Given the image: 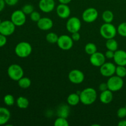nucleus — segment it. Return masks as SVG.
Instances as JSON below:
<instances>
[{
  "label": "nucleus",
  "instance_id": "f257e3e1",
  "mask_svg": "<svg viewBox=\"0 0 126 126\" xmlns=\"http://www.w3.org/2000/svg\"><path fill=\"white\" fill-rule=\"evenodd\" d=\"M80 102L85 105H90L94 103L97 98V92L92 87H87L79 93Z\"/></svg>",
  "mask_w": 126,
  "mask_h": 126
},
{
  "label": "nucleus",
  "instance_id": "f03ea898",
  "mask_svg": "<svg viewBox=\"0 0 126 126\" xmlns=\"http://www.w3.org/2000/svg\"><path fill=\"white\" fill-rule=\"evenodd\" d=\"M14 51L18 57L27 58L32 54V47L28 42L22 41L16 45Z\"/></svg>",
  "mask_w": 126,
  "mask_h": 126
},
{
  "label": "nucleus",
  "instance_id": "7ed1b4c3",
  "mask_svg": "<svg viewBox=\"0 0 126 126\" xmlns=\"http://www.w3.org/2000/svg\"><path fill=\"white\" fill-rule=\"evenodd\" d=\"M117 33V28L111 23H103L100 28V33L105 39L114 38Z\"/></svg>",
  "mask_w": 126,
  "mask_h": 126
},
{
  "label": "nucleus",
  "instance_id": "20e7f679",
  "mask_svg": "<svg viewBox=\"0 0 126 126\" xmlns=\"http://www.w3.org/2000/svg\"><path fill=\"white\" fill-rule=\"evenodd\" d=\"M7 75L13 81H18L24 75V71L20 65L12 64L7 68Z\"/></svg>",
  "mask_w": 126,
  "mask_h": 126
},
{
  "label": "nucleus",
  "instance_id": "39448f33",
  "mask_svg": "<svg viewBox=\"0 0 126 126\" xmlns=\"http://www.w3.org/2000/svg\"><path fill=\"white\" fill-rule=\"evenodd\" d=\"M108 89L112 92H117L123 88L124 86V81L122 78L118 76H112L108 78L107 82Z\"/></svg>",
  "mask_w": 126,
  "mask_h": 126
},
{
  "label": "nucleus",
  "instance_id": "423d86ee",
  "mask_svg": "<svg viewBox=\"0 0 126 126\" xmlns=\"http://www.w3.org/2000/svg\"><path fill=\"white\" fill-rule=\"evenodd\" d=\"M73 41L71 37L66 34H62L60 36L57 43L60 49L63 50H68L73 46Z\"/></svg>",
  "mask_w": 126,
  "mask_h": 126
},
{
  "label": "nucleus",
  "instance_id": "0eeeda50",
  "mask_svg": "<svg viewBox=\"0 0 126 126\" xmlns=\"http://www.w3.org/2000/svg\"><path fill=\"white\" fill-rule=\"evenodd\" d=\"M11 20L16 27H21L25 23L27 20L26 14L22 10H16L11 14Z\"/></svg>",
  "mask_w": 126,
  "mask_h": 126
},
{
  "label": "nucleus",
  "instance_id": "6e6552de",
  "mask_svg": "<svg viewBox=\"0 0 126 126\" xmlns=\"http://www.w3.org/2000/svg\"><path fill=\"white\" fill-rule=\"evenodd\" d=\"M81 28V22L77 17H71L68 19L66 23V28L70 33L79 32Z\"/></svg>",
  "mask_w": 126,
  "mask_h": 126
},
{
  "label": "nucleus",
  "instance_id": "1a4fd4ad",
  "mask_svg": "<svg viewBox=\"0 0 126 126\" xmlns=\"http://www.w3.org/2000/svg\"><path fill=\"white\" fill-rule=\"evenodd\" d=\"M16 27L11 20L2 21L0 24V33L6 36L12 35L16 30Z\"/></svg>",
  "mask_w": 126,
  "mask_h": 126
},
{
  "label": "nucleus",
  "instance_id": "9d476101",
  "mask_svg": "<svg viewBox=\"0 0 126 126\" xmlns=\"http://www.w3.org/2000/svg\"><path fill=\"white\" fill-rule=\"evenodd\" d=\"M98 16V11L94 7H89L84 10L82 14V18L86 23H92L97 19Z\"/></svg>",
  "mask_w": 126,
  "mask_h": 126
},
{
  "label": "nucleus",
  "instance_id": "9b49d317",
  "mask_svg": "<svg viewBox=\"0 0 126 126\" xmlns=\"http://www.w3.org/2000/svg\"><path fill=\"white\" fill-rule=\"evenodd\" d=\"M85 76L82 71L78 69L72 70L68 73V79L75 84H79L83 82Z\"/></svg>",
  "mask_w": 126,
  "mask_h": 126
},
{
  "label": "nucleus",
  "instance_id": "f8f14e48",
  "mask_svg": "<svg viewBox=\"0 0 126 126\" xmlns=\"http://www.w3.org/2000/svg\"><path fill=\"white\" fill-rule=\"evenodd\" d=\"M116 66L111 62H105L100 67V73L104 77L110 78L115 74Z\"/></svg>",
  "mask_w": 126,
  "mask_h": 126
},
{
  "label": "nucleus",
  "instance_id": "ddd939ff",
  "mask_svg": "<svg viewBox=\"0 0 126 126\" xmlns=\"http://www.w3.org/2000/svg\"><path fill=\"white\" fill-rule=\"evenodd\" d=\"M90 62L93 66L96 67H100L104 63H105L106 57L105 54L100 52H96L90 57Z\"/></svg>",
  "mask_w": 126,
  "mask_h": 126
},
{
  "label": "nucleus",
  "instance_id": "4468645a",
  "mask_svg": "<svg viewBox=\"0 0 126 126\" xmlns=\"http://www.w3.org/2000/svg\"><path fill=\"white\" fill-rule=\"evenodd\" d=\"M56 13L58 17L62 19H66L70 17L71 9L68 4H60L56 7Z\"/></svg>",
  "mask_w": 126,
  "mask_h": 126
},
{
  "label": "nucleus",
  "instance_id": "2eb2a0df",
  "mask_svg": "<svg viewBox=\"0 0 126 126\" xmlns=\"http://www.w3.org/2000/svg\"><path fill=\"white\" fill-rule=\"evenodd\" d=\"M38 6L42 12L49 13L55 8V2L54 0H40Z\"/></svg>",
  "mask_w": 126,
  "mask_h": 126
},
{
  "label": "nucleus",
  "instance_id": "dca6fc26",
  "mask_svg": "<svg viewBox=\"0 0 126 126\" xmlns=\"http://www.w3.org/2000/svg\"><path fill=\"white\" fill-rule=\"evenodd\" d=\"M36 23L38 28L43 31L49 30L54 25L52 20L49 17H41Z\"/></svg>",
  "mask_w": 126,
  "mask_h": 126
},
{
  "label": "nucleus",
  "instance_id": "f3484780",
  "mask_svg": "<svg viewBox=\"0 0 126 126\" xmlns=\"http://www.w3.org/2000/svg\"><path fill=\"white\" fill-rule=\"evenodd\" d=\"M113 60L117 65L126 66V52L123 50H116Z\"/></svg>",
  "mask_w": 126,
  "mask_h": 126
},
{
  "label": "nucleus",
  "instance_id": "a211bd4d",
  "mask_svg": "<svg viewBox=\"0 0 126 126\" xmlns=\"http://www.w3.org/2000/svg\"><path fill=\"white\" fill-rule=\"evenodd\" d=\"M99 98L100 101L103 104H109L113 100V92L109 89L101 92Z\"/></svg>",
  "mask_w": 126,
  "mask_h": 126
},
{
  "label": "nucleus",
  "instance_id": "6ab92c4d",
  "mask_svg": "<svg viewBox=\"0 0 126 126\" xmlns=\"http://www.w3.org/2000/svg\"><path fill=\"white\" fill-rule=\"evenodd\" d=\"M11 118L9 110L4 107H0V126L5 125Z\"/></svg>",
  "mask_w": 126,
  "mask_h": 126
},
{
  "label": "nucleus",
  "instance_id": "aec40b11",
  "mask_svg": "<svg viewBox=\"0 0 126 126\" xmlns=\"http://www.w3.org/2000/svg\"><path fill=\"white\" fill-rule=\"evenodd\" d=\"M70 113V108L69 105L62 104L58 107L57 110V114L58 117H62L67 119Z\"/></svg>",
  "mask_w": 126,
  "mask_h": 126
},
{
  "label": "nucleus",
  "instance_id": "412c9836",
  "mask_svg": "<svg viewBox=\"0 0 126 126\" xmlns=\"http://www.w3.org/2000/svg\"><path fill=\"white\" fill-rule=\"evenodd\" d=\"M68 104L70 106H76L80 102L79 94L78 93H72L69 95L66 99Z\"/></svg>",
  "mask_w": 126,
  "mask_h": 126
},
{
  "label": "nucleus",
  "instance_id": "4be33fe9",
  "mask_svg": "<svg viewBox=\"0 0 126 126\" xmlns=\"http://www.w3.org/2000/svg\"><path fill=\"white\" fill-rule=\"evenodd\" d=\"M16 103L17 107L20 109H26L29 106L30 102L28 98L23 96H20L17 98Z\"/></svg>",
  "mask_w": 126,
  "mask_h": 126
},
{
  "label": "nucleus",
  "instance_id": "5701e85b",
  "mask_svg": "<svg viewBox=\"0 0 126 126\" xmlns=\"http://www.w3.org/2000/svg\"><path fill=\"white\" fill-rule=\"evenodd\" d=\"M105 46L108 50H113L115 52L116 50H118V43L116 39L114 38L111 39H107V42L105 43Z\"/></svg>",
  "mask_w": 126,
  "mask_h": 126
},
{
  "label": "nucleus",
  "instance_id": "b1692460",
  "mask_svg": "<svg viewBox=\"0 0 126 126\" xmlns=\"http://www.w3.org/2000/svg\"><path fill=\"white\" fill-rule=\"evenodd\" d=\"M102 18L105 23H111L114 20V14L112 11L107 10L102 13Z\"/></svg>",
  "mask_w": 126,
  "mask_h": 126
},
{
  "label": "nucleus",
  "instance_id": "393cba45",
  "mask_svg": "<svg viewBox=\"0 0 126 126\" xmlns=\"http://www.w3.org/2000/svg\"><path fill=\"white\" fill-rule=\"evenodd\" d=\"M31 84H32V81H31L30 79H29L27 77H23L22 78L20 79L18 81V85L20 88L24 89H28L30 87Z\"/></svg>",
  "mask_w": 126,
  "mask_h": 126
},
{
  "label": "nucleus",
  "instance_id": "a878e982",
  "mask_svg": "<svg viewBox=\"0 0 126 126\" xmlns=\"http://www.w3.org/2000/svg\"><path fill=\"white\" fill-rule=\"evenodd\" d=\"M84 50L86 54L91 55L97 52V47L94 43H89L85 46Z\"/></svg>",
  "mask_w": 126,
  "mask_h": 126
},
{
  "label": "nucleus",
  "instance_id": "bb28decb",
  "mask_svg": "<svg viewBox=\"0 0 126 126\" xmlns=\"http://www.w3.org/2000/svg\"><path fill=\"white\" fill-rule=\"evenodd\" d=\"M59 36L54 32H50L47 33L46 36V41L50 44H57L59 39Z\"/></svg>",
  "mask_w": 126,
  "mask_h": 126
},
{
  "label": "nucleus",
  "instance_id": "cd10ccee",
  "mask_svg": "<svg viewBox=\"0 0 126 126\" xmlns=\"http://www.w3.org/2000/svg\"><path fill=\"white\" fill-rule=\"evenodd\" d=\"M55 126H68L69 123L66 118L62 117H58L54 123Z\"/></svg>",
  "mask_w": 126,
  "mask_h": 126
},
{
  "label": "nucleus",
  "instance_id": "c85d7f7f",
  "mask_svg": "<svg viewBox=\"0 0 126 126\" xmlns=\"http://www.w3.org/2000/svg\"><path fill=\"white\" fill-rule=\"evenodd\" d=\"M115 74L117 76L119 77L124 78L126 76V68L125 66H121V65H118L116 68Z\"/></svg>",
  "mask_w": 126,
  "mask_h": 126
},
{
  "label": "nucleus",
  "instance_id": "c756f323",
  "mask_svg": "<svg viewBox=\"0 0 126 126\" xmlns=\"http://www.w3.org/2000/svg\"><path fill=\"white\" fill-rule=\"evenodd\" d=\"M4 102L7 106H12L15 103V98L11 94H7L4 97Z\"/></svg>",
  "mask_w": 126,
  "mask_h": 126
},
{
  "label": "nucleus",
  "instance_id": "7c9ffc66",
  "mask_svg": "<svg viewBox=\"0 0 126 126\" xmlns=\"http://www.w3.org/2000/svg\"><path fill=\"white\" fill-rule=\"evenodd\" d=\"M118 33L121 36L126 37V22L120 23L117 28Z\"/></svg>",
  "mask_w": 126,
  "mask_h": 126
},
{
  "label": "nucleus",
  "instance_id": "2f4dec72",
  "mask_svg": "<svg viewBox=\"0 0 126 126\" xmlns=\"http://www.w3.org/2000/svg\"><path fill=\"white\" fill-rule=\"evenodd\" d=\"M22 11L26 15H30L34 11V7L33 5L30 4H27L22 7Z\"/></svg>",
  "mask_w": 126,
  "mask_h": 126
},
{
  "label": "nucleus",
  "instance_id": "473e14b6",
  "mask_svg": "<svg viewBox=\"0 0 126 126\" xmlns=\"http://www.w3.org/2000/svg\"><path fill=\"white\" fill-rule=\"evenodd\" d=\"M30 19L32 20L33 22H38V21L41 18L40 14H39L38 12H37V11H33L30 15Z\"/></svg>",
  "mask_w": 126,
  "mask_h": 126
},
{
  "label": "nucleus",
  "instance_id": "72a5a7b5",
  "mask_svg": "<svg viewBox=\"0 0 126 126\" xmlns=\"http://www.w3.org/2000/svg\"><path fill=\"white\" fill-rule=\"evenodd\" d=\"M117 116L119 118L123 119L126 117V108L125 107H121L119 108L117 111Z\"/></svg>",
  "mask_w": 126,
  "mask_h": 126
},
{
  "label": "nucleus",
  "instance_id": "f704fd0d",
  "mask_svg": "<svg viewBox=\"0 0 126 126\" xmlns=\"http://www.w3.org/2000/svg\"><path fill=\"white\" fill-rule=\"evenodd\" d=\"M7 43V38L6 36L0 33V47L4 46Z\"/></svg>",
  "mask_w": 126,
  "mask_h": 126
},
{
  "label": "nucleus",
  "instance_id": "c9c22d12",
  "mask_svg": "<svg viewBox=\"0 0 126 126\" xmlns=\"http://www.w3.org/2000/svg\"><path fill=\"white\" fill-rule=\"evenodd\" d=\"M105 55L106 59H113V57H114V52L113 51V50H108V49H107Z\"/></svg>",
  "mask_w": 126,
  "mask_h": 126
},
{
  "label": "nucleus",
  "instance_id": "e433bc0d",
  "mask_svg": "<svg viewBox=\"0 0 126 126\" xmlns=\"http://www.w3.org/2000/svg\"><path fill=\"white\" fill-rule=\"evenodd\" d=\"M71 37L74 41H78L81 38V35L79 33V32H75V33H71Z\"/></svg>",
  "mask_w": 126,
  "mask_h": 126
},
{
  "label": "nucleus",
  "instance_id": "4c0bfd02",
  "mask_svg": "<svg viewBox=\"0 0 126 126\" xmlns=\"http://www.w3.org/2000/svg\"><path fill=\"white\" fill-rule=\"evenodd\" d=\"M98 89H99V91H100V92H103V91H106V90L108 89V85H107V82H102V83L99 85Z\"/></svg>",
  "mask_w": 126,
  "mask_h": 126
},
{
  "label": "nucleus",
  "instance_id": "58836bf2",
  "mask_svg": "<svg viewBox=\"0 0 126 126\" xmlns=\"http://www.w3.org/2000/svg\"><path fill=\"white\" fill-rule=\"evenodd\" d=\"M18 1H19V0H4L6 4L11 6H15L16 4H17V2H18Z\"/></svg>",
  "mask_w": 126,
  "mask_h": 126
},
{
  "label": "nucleus",
  "instance_id": "ea45409f",
  "mask_svg": "<svg viewBox=\"0 0 126 126\" xmlns=\"http://www.w3.org/2000/svg\"><path fill=\"white\" fill-rule=\"evenodd\" d=\"M5 5H6V2L4 0H0V12H1L4 9Z\"/></svg>",
  "mask_w": 126,
  "mask_h": 126
},
{
  "label": "nucleus",
  "instance_id": "a19ab883",
  "mask_svg": "<svg viewBox=\"0 0 126 126\" xmlns=\"http://www.w3.org/2000/svg\"><path fill=\"white\" fill-rule=\"evenodd\" d=\"M72 0H59L60 4H68Z\"/></svg>",
  "mask_w": 126,
  "mask_h": 126
},
{
  "label": "nucleus",
  "instance_id": "79ce46f5",
  "mask_svg": "<svg viewBox=\"0 0 126 126\" xmlns=\"http://www.w3.org/2000/svg\"><path fill=\"white\" fill-rule=\"evenodd\" d=\"M118 125L119 126H126V120L123 119L118 123Z\"/></svg>",
  "mask_w": 126,
  "mask_h": 126
},
{
  "label": "nucleus",
  "instance_id": "37998d69",
  "mask_svg": "<svg viewBox=\"0 0 126 126\" xmlns=\"http://www.w3.org/2000/svg\"><path fill=\"white\" fill-rule=\"evenodd\" d=\"M1 22H2V21H1V18H0V24H1Z\"/></svg>",
  "mask_w": 126,
  "mask_h": 126
},
{
  "label": "nucleus",
  "instance_id": "c03bdc74",
  "mask_svg": "<svg viewBox=\"0 0 126 126\" xmlns=\"http://www.w3.org/2000/svg\"><path fill=\"white\" fill-rule=\"evenodd\" d=\"M125 107H126V106H125Z\"/></svg>",
  "mask_w": 126,
  "mask_h": 126
}]
</instances>
